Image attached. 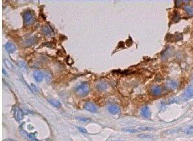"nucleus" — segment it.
<instances>
[{
	"label": "nucleus",
	"instance_id": "0eeeda50",
	"mask_svg": "<svg viewBox=\"0 0 193 141\" xmlns=\"http://www.w3.org/2000/svg\"><path fill=\"white\" fill-rule=\"evenodd\" d=\"M5 47L6 51L9 54H12V53H14L16 50V47L15 44L10 42H7L6 44L5 45Z\"/></svg>",
	"mask_w": 193,
	"mask_h": 141
},
{
	"label": "nucleus",
	"instance_id": "412c9836",
	"mask_svg": "<svg viewBox=\"0 0 193 141\" xmlns=\"http://www.w3.org/2000/svg\"><path fill=\"white\" fill-rule=\"evenodd\" d=\"M123 130L124 131L126 132H129V133H136L138 131L136 129H129V128H123Z\"/></svg>",
	"mask_w": 193,
	"mask_h": 141
},
{
	"label": "nucleus",
	"instance_id": "f8f14e48",
	"mask_svg": "<svg viewBox=\"0 0 193 141\" xmlns=\"http://www.w3.org/2000/svg\"><path fill=\"white\" fill-rule=\"evenodd\" d=\"M42 32L44 34H46L47 36L51 35V34L53 33V29L51 28V27H49L48 25L44 26V27L42 28Z\"/></svg>",
	"mask_w": 193,
	"mask_h": 141
},
{
	"label": "nucleus",
	"instance_id": "6e6552de",
	"mask_svg": "<svg viewBox=\"0 0 193 141\" xmlns=\"http://www.w3.org/2000/svg\"><path fill=\"white\" fill-rule=\"evenodd\" d=\"M33 77L35 81L38 83H40L43 79V74L42 72L39 70H35L33 73Z\"/></svg>",
	"mask_w": 193,
	"mask_h": 141
},
{
	"label": "nucleus",
	"instance_id": "cd10ccee",
	"mask_svg": "<svg viewBox=\"0 0 193 141\" xmlns=\"http://www.w3.org/2000/svg\"><path fill=\"white\" fill-rule=\"evenodd\" d=\"M3 141H16V140H12V139H5Z\"/></svg>",
	"mask_w": 193,
	"mask_h": 141
},
{
	"label": "nucleus",
	"instance_id": "423d86ee",
	"mask_svg": "<svg viewBox=\"0 0 193 141\" xmlns=\"http://www.w3.org/2000/svg\"><path fill=\"white\" fill-rule=\"evenodd\" d=\"M108 111L112 114H118L121 112L120 108L116 105H110L108 106Z\"/></svg>",
	"mask_w": 193,
	"mask_h": 141
},
{
	"label": "nucleus",
	"instance_id": "dca6fc26",
	"mask_svg": "<svg viewBox=\"0 0 193 141\" xmlns=\"http://www.w3.org/2000/svg\"><path fill=\"white\" fill-rule=\"evenodd\" d=\"M183 132L187 135H192L193 134V126H190L183 129Z\"/></svg>",
	"mask_w": 193,
	"mask_h": 141
},
{
	"label": "nucleus",
	"instance_id": "9d476101",
	"mask_svg": "<svg viewBox=\"0 0 193 141\" xmlns=\"http://www.w3.org/2000/svg\"><path fill=\"white\" fill-rule=\"evenodd\" d=\"M161 92H162V89L160 86H154L151 89V94L155 96H160Z\"/></svg>",
	"mask_w": 193,
	"mask_h": 141
},
{
	"label": "nucleus",
	"instance_id": "bb28decb",
	"mask_svg": "<svg viewBox=\"0 0 193 141\" xmlns=\"http://www.w3.org/2000/svg\"><path fill=\"white\" fill-rule=\"evenodd\" d=\"M79 119L81 120L82 121H84V122H87V121H88V119H86V118H80Z\"/></svg>",
	"mask_w": 193,
	"mask_h": 141
},
{
	"label": "nucleus",
	"instance_id": "f03ea898",
	"mask_svg": "<svg viewBox=\"0 0 193 141\" xmlns=\"http://www.w3.org/2000/svg\"><path fill=\"white\" fill-rule=\"evenodd\" d=\"M23 18L25 23L27 25H31L34 23V20H35V18H34L33 13L30 11V10L25 11L23 15Z\"/></svg>",
	"mask_w": 193,
	"mask_h": 141
},
{
	"label": "nucleus",
	"instance_id": "2eb2a0df",
	"mask_svg": "<svg viewBox=\"0 0 193 141\" xmlns=\"http://www.w3.org/2000/svg\"><path fill=\"white\" fill-rule=\"evenodd\" d=\"M35 42H36L35 37H31V38L26 40L24 42V44L25 46H31L32 44H33Z\"/></svg>",
	"mask_w": 193,
	"mask_h": 141
},
{
	"label": "nucleus",
	"instance_id": "b1692460",
	"mask_svg": "<svg viewBox=\"0 0 193 141\" xmlns=\"http://www.w3.org/2000/svg\"><path fill=\"white\" fill-rule=\"evenodd\" d=\"M182 2L181 1H175V5H176V6L177 7H179V6H180V5L182 4Z\"/></svg>",
	"mask_w": 193,
	"mask_h": 141
},
{
	"label": "nucleus",
	"instance_id": "f3484780",
	"mask_svg": "<svg viewBox=\"0 0 193 141\" xmlns=\"http://www.w3.org/2000/svg\"><path fill=\"white\" fill-rule=\"evenodd\" d=\"M3 61H4L5 65L6 66V67L8 69H9V70H12L13 69H14V66H13L12 64L10 63L9 60L7 59V58H4Z\"/></svg>",
	"mask_w": 193,
	"mask_h": 141
},
{
	"label": "nucleus",
	"instance_id": "4be33fe9",
	"mask_svg": "<svg viewBox=\"0 0 193 141\" xmlns=\"http://www.w3.org/2000/svg\"><path fill=\"white\" fill-rule=\"evenodd\" d=\"M78 129L79 131H80L82 133H87V130L85 128H84V127H78Z\"/></svg>",
	"mask_w": 193,
	"mask_h": 141
},
{
	"label": "nucleus",
	"instance_id": "1a4fd4ad",
	"mask_svg": "<svg viewBox=\"0 0 193 141\" xmlns=\"http://www.w3.org/2000/svg\"><path fill=\"white\" fill-rule=\"evenodd\" d=\"M141 113L142 116H143L144 118H149L150 115H151V112H150V109L149 107H147V106H145V107L141 109Z\"/></svg>",
	"mask_w": 193,
	"mask_h": 141
},
{
	"label": "nucleus",
	"instance_id": "a878e982",
	"mask_svg": "<svg viewBox=\"0 0 193 141\" xmlns=\"http://www.w3.org/2000/svg\"><path fill=\"white\" fill-rule=\"evenodd\" d=\"M2 72H3V74H4V75H5V76H8V74H7V72H6V71H5V69H2Z\"/></svg>",
	"mask_w": 193,
	"mask_h": 141
},
{
	"label": "nucleus",
	"instance_id": "39448f33",
	"mask_svg": "<svg viewBox=\"0 0 193 141\" xmlns=\"http://www.w3.org/2000/svg\"><path fill=\"white\" fill-rule=\"evenodd\" d=\"M183 97L185 100H189L193 97V86H189L185 90Z\"/></svg>",
	"mask_w": 193,
	"mask_h": 141
},
{
	"label": "nucleus",
	"instance_id": "5701e85b",
	"mask_svg": "<svg viewBox=\"0 0 193 141\" xmlns=\"http://www.w3.org/2000/svg\"><path fill=\"white\" fill-rule=\"evenodd\" d=\"M139 129L141 130H152L154 129V128H152V127H139Z\"/></svg>",
	"mask_w": 193,
	"mask_h": 141
},
{
	"label": "nucleus",
	"instance_id": "20e7f679",
	"mask_svg": "<svg viewBox=\"0 0 193 141\" xmlns=\"http://www.w3.org/2000/svg\"><path fill=\"white\" fill-rule=\"evenodd\" d=\"M84 109L86 111H89V112L91 113H97L98 108L97 107V105L95 104V103H92V102H86L85 104H84Z\"/></svg>",
	"mask_w": 193,
	"mask_h": 141
},
{
	"label": "nucleus",
	"instance_id": "6ab92c4d",
	"mask_svg": "<svg viewBox=\"0 0 193 141\" xmlns=\"http://www.w3.org/2000/svg\"><path fill=\"white\" fill-rule=\"evenodd\" d=\"M179 19H180V15H179V13L177 12H174L173 17V21H174V22H178Z\"/></svg>",
	"mask_w": 193,
	"mask_h": 141
},
{
	"label": "nucleus",
	"instance_id": "393cba45",
	"mask_svg": "<svg viewBox=\"0 0 193 141\" xmlns=\"http://www.w3.org/2000/svg\"><path fill=\"white\" fill-rule=\"evenodd\" d=\"M31 86H32L33 89H34V91H37V90H37V88L36 87V86H35V85H34V84H31Z\"/></svg>",
	"mask_w": 193,
	"mask_h": 141
},
{
	"label": "nucleus",
	"instance_id": "ddd939ff",
	"mask_svg": "<svg viewBox=\"0 0 193 141\" xmlns=\"http://www.w3.org/2000/svg\"><path fill=\"white\" fill-rule=\"evenodd\" d=\"M47 101H48V102L50 103V104L53 105L55 107H60L62 106V103H60L59 101H58L57 100L48 99Z\"/></svg>",
	"mask_w": 193,
	"mask_h": 141
},
{
	"label": "nucleus",
	"instance_id": "7ed1b4c3",
	"mask_svg": "<svg viewBox=\"0 0 193 141\" xmlns=\"http://www.w3.org/2000/svg\"><path fill=\"white\" fill-rule=\"evenodd\" d=\"M13 111H14V116L15 119L18 122L22 121L23 118V113L22 110L20 108L16 106V107H14Z\"/></svg>",
	"mask_w": 193,
	"mask_h": 141
},
{
	"label": "nucleus",
	"instance_id": "9b49d317",
	"mask_svg": "<svg viewBox=\"0 0 193 141\" xmlns=\"http://www.w3.org/2000/svg\"><path fill=\"white\" fill-rule=\"evenodd\" d=\"M96 88L99 91H105L108 89V84L105 82H100L97 85Z\"/></svg>",
	"mask_w": 193,
	"mask_h": 141
},
{
	"label": "nucleus",
	"instance_id": "4468645a",
	"mask_svg": "<svg viewBox=\"0 0 193 141\" xmlns=\"http://www.w3.org/2000/svg\"><path fill=\"white\" fill-rule=\"evenodd\" d=\"M184 9L185 10L187 14L190 17H192L193 16V6L191 5H185L184 7Z\"/></svg>",
	"mask_w": 193,
	"mask_h": 141
},
{
	"label": "nucleus",
	"instance_id": "a211bd4d",
	"mask_svg": "<svg viewBox=\"0 0 193 141\" xmlns=\"http://www.w3.org/2000/svg\"><path fill=\"white\" fill-rule=\"evenodd\" d=\"M177 85H178V84H177L176 82L174 81H170L169 82H168V83H167V87L170 89H176Z\"/></svg>",
	"mask_w": 193,
	"mask_h": 141
},
{
	"label": "nucleus",
	"instance_id": "f257e3e1",
	"mask_svg": "<svg viewBox=\"0 0 193 141\" xmlns=\"http://www.w3.org/2000/svg\"><path fill=\"white\" fill-rule=\"evenodd\" d=\"M89 90H90V88H89L88 84L84 82L76 87L75 92L79 96L84 97L88 94Z\"/></svg>",
	"mask_w": 193,
	"mask_h": 141
},
{
	"label": "nucleus",
	"instance_id": "aec40b11",
	"mask_svg": "<svg viewBox=\"0 0 193 141\" xmlns=\"http://www.w3.org/2000/svg\"><path fill=\"white\" fill-rule=\"evenodd\" d=\"M19 65L21 69H22V70H27V65H26V63L25 62H23V61H20Z\"/></svg>",
	"mask_w": 193,
	"mask_h": 141
}]
</instances>
